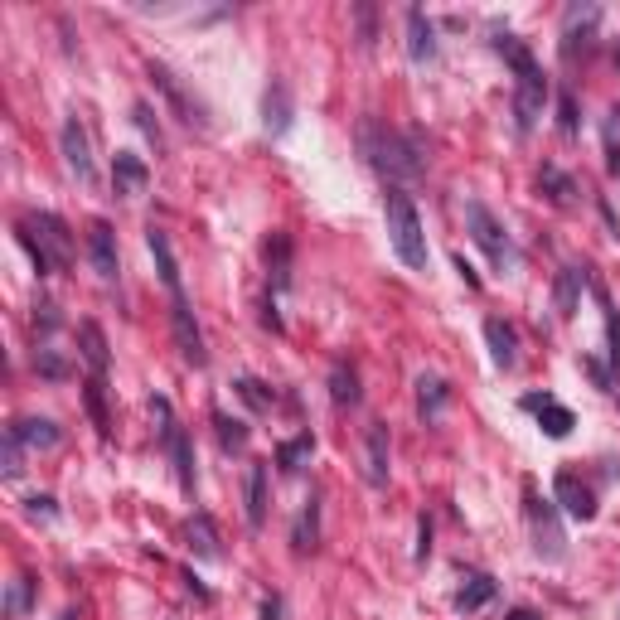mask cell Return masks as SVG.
<instances>
[{"instance_id":"1","label":"cell","mask_w":620,"mask_h":620,"mask_svg":"<svg viewBox=\"0 0 620 620\" xmlns=\"http://www.w3.org/2000/svg\"><path fill=\"white\" fill-rule=\"evenodd\" d=\"M359 151H364V160H369L388 185H398V189L427 175V160H422V151H417V141L398 136L393 126H383V122L359 126Z\"/></svg>"},{"instance_id":"2","label":"cell","mask_w":620,"mask_h":620,"mask_svg":"<svg viewBox=\"0 0 620 620\" xmlns=\"http://www.w3.org/2000/svg\"><path fill=\"white\" fill-rule=\"evenodd\" d=\"M495 49L509 59V68H514V126L528 136L533 122L543 117V102H548V78H543L538 59H533L524 44H519V34L499 30L495 34Z\"/></svg>"},{"instance_id":"3","label":"cell","mask_w":620,"mask_h":620,"mask_svg":"<svg viewBox=\"0 0 620 620\" xmlns=\"http://www.w3.org/2000/svg\"><path fill=\"white\" fill-rule=\"evenodd\" d=\"M15 238L30 252L39 277H54V272L73 267V233H68V223L59 214H25L15 223Z\"/></svg>"},{"instance_id":"4","label":"cell","mask_w":620,"mask_h":620,"mask_svg":"<svg viewBox=\"0 0 620 620\" xmlns=\"http://www.w3.org/2000/svg\"><path fill=\"white\" fill-rule=\"evenodd\" d=\"M383 214H388V238H393L398 262L412 267V272H427L432 252H427V233H422V218H417V209H412L407 189L388 185V194H383Z\"/></svg>"},{"instance_id":"5","label":"cell","mask_w":620,"mask_h":620,"mask_svg":"<svg viewBox=\"0 0 620 620\" xmlns=\"http://www.w3.org/2000/svg\"><path fill=\"white\" fill-rule=\"evenodd\" d=\"M465 233H470L475 248L490 257L495 272H519V248H514V238L504 233V223H499L480 199H465Z\"/></svg>"},{"instance_id":"6","label":"cell","mask_w":620,"mask_h":620,"mask_svg":"<svg viewBox=\"0 0 620 620\" xmlns=\"http://www.w3.org/2000/svg\"><path fill=\"white\" fill-rule=\"evenodd\" d=\"M524 519H528V538H533V553L543 562H562L567 558V533L558 524V504L538 495V485L524 480Z\"/></svg>"},{"instance_id":"7","label":"cell","mask_w":620,"mask_h":620,"mask_svg":"<svg viewBox=\"0 0 620 620\" xmlns=\"http://www.w3.org/2000/svg\"><path fill=\"white\" fill-rule=\"evenodd\" d=\"M59 151H63V165L68 175L78 180L83 189H97V160H93V141H88V126L78 117H63L59 126Z\"/></svg>"},{"instance_id":"8","label":"cell","mask_w":620,"mask_h":620,"mask_svg":"<svg viewBox=\"0 0 620 620\" xmlns=\"http://www.w3.org/2000/svg\"><path fill=\"white\" fill-rule=\"evenodd\" d=\"M146 73H151V83L160 88V97L170 102V112H175L180 122H185V126H199V131H209V107L189 93V88L180 83V78H175V73H170V68H165V63L151 59V68H146Z\"/></svg>"},{"instance_id":"9","label":"cell","mask_w":620,"mask_h":620,"mask_svg":"<svg viewBox=\"0 0 620 620\" xmlns=\"http://www.w3.org/2000/svg\"><path fill=\"white\" fill-rule=\"evenodd\" d=\"M596 25H601V10L596 5H572L562 15V63H577V54H591Z\"/></svg>"},{"instance_id":"10","label":"cell","mask_w":620,"mask_h":620,"mask_svg":"<svg viewBox=\"0 0 620 620\" xmlns=\"http://www.w3.org/2000/svg\"><path fill=\"white\" fill-rule=\"evenodd\" d=\"M170 330H175V344H180V359H185L189 369H204L209 364V349H204V330H199L189 301H170Z\"/></svg>"},{"instance_id":"11","label":"cell","mask_w":620,"mask_h":620,"mask_svg":"<svg viewBox=\"0 0 620 620\" xmlns=\"http://www.w3.org/2000/svg\"><path fill=\"white\" fill-rule=\"evenodd\" d=\"M146 248L155 257V272L165 281V291H170V301H189L185 296V281H180V262H175V248H170V233L165 228H146Z\"/></svg>"},{"instance_id":"12","label":"cell","mask_w":620,"mask_h":620,"mask_svg":"<svg viewBox=\"0 0 620 620\" xmlns=\"http://www.w3.org/2000/svg\"><path fill=\"white\" fill-rule=\"evenodd\" d=\"M524 412H533V417H538V427H543V436H553V441L572 436V427H577L572 407H562L553 393H528V398H524Z\"/></svg>"},{"instance_id":"13","label":"cell","mask_w":620,"mask_h":620,"mask_svg":"<svg viewBox=\"0 0 620 620\" xmlns=\"http://www.w3.org/2000/svg\"><path fill=\"white\" fill-rule=\"evenodd\" d=\"M88 257H93V272L102 281L122 277V262H117V233H112L107 218H93V228H88Z\"/></svg>"},{"instance_id":"14","label":"cell","mask_w":620,"mask_h":620,"mask_svg":"<svg viewBox=\"0 0 620 620\" xmlns=\"http://www.w3.org/2000/svg\"><path fill=\"white\" fill-rule=\"evenodd\" d=\"M388 422H378L373 417L369 427H364V480H369L373 490H383L388 485Z\"/></svg>"},{"instance_id":"15","label":"cell","mask_w":620,"mask_h":620,"mask_svg":"<svg viewBox=\"0 0 620 620\" xmlns=\"http://www.w3.org/2000/svg\"><path fill=\"white\" fill-rule=\"evenodd\" d=\"M151 185V165L141 160L136 151H117L112 155V194H122V199H136V194H146Z\"/></svg>"},{"instance_id":"16","label":"cell","mask_w":620,"mask_h":620,"mask_svg":"<svg viewBox=\"0 0 620 620\" xmlns=\"http://www.w3.org/2000/svg\"><path fill=\"white\" fill-rule=\"evenodd\" d=\"M553 495H558V504L572 514V519H582V524L596 519V495H591V485H582L572 470H562L558 480H553Z\"/></svg>"},{"instance_id":"17","label":"cell","mask_w":620,"mask_h":620,"mask_svg":"<svg viewBox=\"0 0 620 620\" xmlns=\"http://www.w3.org/2000/svg\"><path fill=\"white\" fill-rule=\"evenodd\" d=\"M5 432L15 436L25 451H54L63 441V432H59V422H49V417H15Z\"/></svg>"},{"instance_id":"18","label":"cell","mask_w":620,"mask_h":620,"mask_svg":"<svg viewBox=\"0 0 620 620\" xmlns=\"http://www.w3.org/2000/svg\"><path fill=\"white\" fill-rule=\"evenodd\" d=\"M591 286V272L587 267H562L558 281H553V306H558L562 320H572L577 306H582V291Z\"/></svg>"},{"instance_id":"19","label":"cell","mask_w":620,"mask_h":620,"mask_svg":"<svg viewBox=\"0 0 620 620\" xmlns=\"http://www.w3.org/2000/svg\"><path fill=\"white\" fill-rule=\"evenodd\" d=\"M291 93H286V83H267V93H262V126H267V136H286L291 131Z\"/></svg>"},{"instance_id":"20","label":"cell","mask_w":620,"mask_h":620,"mask_svg":"<svg viewBox=\"0 0 620 620\" xmlns=\"http://www.w3.org/2000/svg\"><path fill=\"white\" fill-rule=\"evenodd\" d=\"M262 257H267V281H272V296H281L286 286H291V233H272L267 238V248H262Z\"/></svg>"},{"instance_id":"21","label":"cell","mask_w":620,"mask_h":620,"mask_svg":"<svg viewBox=\"0 0 620 620\" xmlns=\"http://www.w3.org/2000/svg\"><path fill=\"white\" fill-rule=\"evenodd\" d=\"M407 54H412V63H432L436 59V30H432V20H427L422 5L407 10Z\"/></svg>"},{"instance_id":"22","label":"cell","mask_w":620,"mask_h":620,"mask_svg":"<svg viewBox=\"0 0 620 620\" xmlns=\"http://www.w3.org/2000/svg\"><path fill=\"white\" fill-rule=\"evenodd\" d=\"M499 596V582L490 577V572H465L461 577V591H456V611H485L490 601Z\"/></svg>"},{"instance_id":"23","label":"cell","mask_w":620,"mask_h":620,"mask_svg":"<svg viewBox=\"0 0 620 620\" xmlns=\"http://www.w3.org/2000/svg\"><path fill=\"white\" fill-rule=\"evenodd\" d=\"M485 340H490L495 369H514V364H519V335H514V325H504L499 315H490V320H485Z\"/></svg>"},{"instance_id":"24","label":"cell","mask_w":620,"mask_h":620,"mask_svg":"<svg viewBox=\"0 0 620 620\" xmlns=\"http://www.w3.org/2000/svg\"><path fill=\"white\" fill-rule=\"evenodd\" d=\"M446 398H451V388H446L441 373H422V378H417V417H422V427H436Z\"/></svg>"},{"instance_id":"25","label":"cell","mask_w":620,"mask_h":620,"mask_svg":"<svg viewBox=\"0 0 620 620\" xmlns=\"http://www.w3.org/2000/svg\"><path fill=\"white\" fill-rule=\"evenodd\" d=\"M591 296H596L601 320H606V359H611V373H620V310H616V301H611V291L596 277H591Z\"/></svg>"},{"instance_id":"26","label":"cell","mask_w":620,"mask_h":620,"mask_svg":"<svg viewBox=\"0 0 620 620\" xmlns=\"http://www.w3.org/2000/svg\"><path fill=\"white\" fill-rule=\"evenodd\" d=\"M315 543H320V495H310L301 504V514H296V524H291V548L306 558L315 553Z\"/></svg>"},{"instance_id":"27","label":"cell","mask_w":620,"mask_h":620,"mask_svg":"<svg viewBox=\"0 0 620 620\" xmlns=\"http://www.w3.org/2000/svg\"><path fill=\"white\" fill-rule=\"evenodd\" d=\"M185 538H189V553H194L199 562H218V558H223V548H218V528H214L209 514H194L189 528H185Z\"/></svg>"},{"instance_id":"28","label":"cell","mask_w":620,"mask_h":620,"mask_svg":"<svg viewBox=\"0 0 620 620\" xmlns=\"http://www.w3.org/2000/svg\"><path fill=\"white\" fill-rule=\"evenodd\" d=\"M267 475H272V461L248 465V524L252 528L267 524Z\"/></svg>"},{"instance_id":"29","label":"cell","mask_w":620,"mask_h":620,"mask_svg":"<svg viewBox=\"0 0 620 620\" xmlns=\"http://www.w3.org/2000/svg\"><path fill=\"white\" fill-rule=\"evenodd\" d=\"M78 344H83V359L93 364L97 378H107L112 354H107V335H102V325H97V320H83V325H78Z\"/></svg>"},{"instance_id":"30","label":"cell","mask_w":620,"mask_h":620,"mask_svg":"<svg viewBox=\"0 0 620 620\" xmlns=\"http://www.w3.org/2000/svg\"><path fill=\"white\" fill-rule=\"evenodd\" d=\"M359 398H364V388H359V369L340 359V364L330 369V403L335 407H359Z\"/></svg>"},{"instance_id":"31","label":"cell","mask_w":620,"mask_h":620,"mask_svg":"<svg viewBox=\"0 0 620 620\" xmlns=\"http://www.w3.org/2000/svg\"><path fill=\"white\" fill-rule=\"evenodd\" d=\"M538 189H543L548 204H558V209H572V204H577V180L562 175L558 165H543V170H538Z\"/></svg>"},{"instance_id":"32","label":"cell","mask_w":620,"mask_h":620,"mask_svg":"<svg viewBox=\"0 0 620 620\" xmlns=\"http://www.w3.org/2000/svg\"><path fill=\"white\" fill-rule=\"evenodd\" d=\"M310 456H315V436L301 432L296 441H281L277 446V470L281 475H301V470L310 465Z\"/></svg>"},{"instance_id":"33","label":"cell","mask_w":620,"mask_h":620,"mask_svg":"<svg viewBox=\"0 0 620 620\" xmlns=\"http://www.w3.org/2000/svg\"><path fill=\"white\" fill-rule=\"evenodd\" d=\"M83 403H88V417H93L97 436L107 441V436H112V417H107V383H102L97 373L88 378V383H83Z\"/></svg>"},{"instance_id":"34","label":"cell","mask_w":620,"mask_h":620,"mask_svg":"<svg viewBox=\"0 0 620 620\" xmlns=\"http://www.w3.org/2000/svg\"><path fill=\"white\" fill-rule=\"evenodd\" d=\"M214 432L223 441V451H248V422L228 417L223 407H214Z\"/></svg>"},{"instance_id":"35","label":"cell","mask_w":620,"mask_h":620,"mask_svg":"<svg viewBox=\"0 0 620 620\" xmlns=\"http://www.w3.org/2000/svg\"><path fill=\"white\" fill-rule=\"evenodd\" d=\"M233 393H238L252 412H272V407H277V393H272L262 378H238V383H233Z\"/></svg>"},{"instance_id":"36","label":"cell","mask_w":620,"mask_h":620,"mask_svg":"<svg viewBox=\"0 0 620 620\" xmlns=\"http://www.w3.org/2000/svg\"><path fill=\"white\" fill-rule=\"evenodd\" d=\"M558 131L567 136V141H577V131H582V117H577V97L562 88L558 93Z\"/></svg>"},{"instance_id":"37","label":"cell","mask_w":620,"mask_h":620,"mask_svg":"<svg viewBox=\"0 0 620 620\" xmlns=\"http://www.w3.org/2000/svg\"><path fill=\"white\" fill-rule=\"evenodd\" d=\"M34 369L44 373V378H54V383H59V378H68V364H63L49 344H39V349H34Z\"/></svg>"},{"instance_id":"38","label":"cell","mask_w":620,"mask_h":620,"mask_svg":"<svg viewBox=\"0 0 620 620\" xmlns=\"http://www.w3.org/2000/svg\"><path fill=\"white\" fill-rule=\"evenodd\" d=\"M131 117H136V126L146 131V141H151L155 151H165V136H160V126H155V112H151V102H136V107H131Z\"/></svg>"},{"instance_id":"39","label":"cell","mask_w":620,"mask_h":620,"mask_svg":"<svg viewBox=\"0 0 620 620\" xmlns=\"http://www.w3.org/2000/svg\"><path fill=\"white\" fill-rule=\"evenodd\" d=\"M25 475V446L5 432V480H20Z\"/></svg>"},{"instance_id":"40","label":"cell","mask_w":620,"mask_h":620,"mask_svg":"<svg viewBox=\"0 0 620 620\" xmlns=\"http://www.w3.org/2000/svg\"><path fill=\"white\" fill-rule=\"evenodd\" d=\"M25 509H30L34 519H59V504L49 495H34V499H25Z\"/></svg>"},{"instance_id":"41","label":"cell","mask_w":620,"mask_h":620,"mask_svg":"<svg viewBox=\"0 0 620 620\" xmlns=\"http://www.w3.org/2000/svg\"><path fill=\"white\" fill-rule=\"evenodd\" d=\"M10 611H15V616L30 611V577H20V582L10 587Z\"/></svg>"},{"instance_id":"42","label":"cell","mask_w":620,"mask_h":620,"mask_svg":"<svg viewBox=\"0 0 620 620\" xmlns=\"http://www.w3.org/2000/svg\"><path fill=\"white\" fill-rule=\"evenodd\" d=\"M432 558V524H427V514L417 519V562Z\"/></svg>"},{"instance_id":"43","label":"cell","mask_w":620,"mask_h":620,"mask_svg":"<svg viewBox=\"0 0 620 620\" xmlns=\"http://www.w3.org/2000/svg\"><path fill=\"white\" fill-rule=\"evenodd\" d=\"M354 15H359V44L373 49V10L369 5H354Z\"/></svg>"},{"instance_id":"44","label":"cell","mask_w":620,"mask_h":620,"mask_svg":"<svg viewBox=\"0 0 620 620\" xmlns=\"http://www.w3.org/2000/svg\"><path fill=\"white\" fill-rule=\"evenodd\" d=\"M54 325H59V315H54V306H49V301H44V306H34V330H39V335H49Z\"/></svg>"},{"instance_id":"45","label":"cell","mask_w":620,"mask_h":620,"mask_svg":"<svg viewBox=\"0 0 620 620\" xmlns=\"http://www.w3.org/2000/svg\"><path fill=\"white\" fill-rule=\"evenodd\" d=\"M456 272H461V281L470 286V291H480V277H475V267L465 262V252H456Z\"/></svg>"},{"instance_id":"46","label":"cell","mask_w":620,"mask_h":620,"mask_svg":"<svg viewBox=\"0 0 620 620\" xmlns=\"http://www.w3.org/2000/svg\"><path fill=\"white\" fill-rule=\"evenodd\" d=\"M262 325L272 330V335H281V315H277V301L267 296V306H262Z\"/></svg>"},{"instance_id":"47","label":"cell","mask_w":620,"mask_h":620,"mask_svg":"<svg viewBox=\"0 0 620 620\" xmlns=\"http://www.w3.org/2000/svg\"><path fill=\"white\" fill-rule=\"evenodd\" d=\"M606 146H620V107H611L606 117Z\"/></svg>"},{"instance_id":"48","label":"cell","mask_w":620,"mask_h":620,"mask_svg":"<svg viewBox=\"0 0 620 620\" xmlns=\"http://www.w3.org/2000/svg\"><path fill=\"white\" fill-rule=\"evenodd\" d=\"M262 620H281V596H267V601H262Z\"/></svg>"},{"instance_id":"49","label":"cell","mask_w":620,"mask_h":620,"mask_svg":"<svg viewBox=\"0 0 620 620\" xmlns=\"http://www.w3.org/2000/svg\"><path fill=\"white\" fill-rule=\"evenodd\" d=\"M606 170L620 180V146H606Z\"/></svg>"},{"instance_id":"50","label":"cell","mask_w":620,"mask_h":620,"mask_svg":"<svg viewBox=\"0 0 620 620\" xmlns=\"http://www.w3.org/2000/svg\"><path fill=\"white\" fill-rule=\"evenodd\" d=\"M504 620H543V616H538V611H528V606H519V611H509Z\"/></svg>"},{"instance_id":"51","label":"cell","mask_w":620,"mask_h":620,"mask_svg":"<svg viewBox=\"0 0 620 620\" xmlns=\"http://www.w3.org/2000/svg\"><path fill=\"white\" fill-rule=\"evenodd\" d=\"M616 68H620V49H616Z\"/></svg>"}]
</instances>
